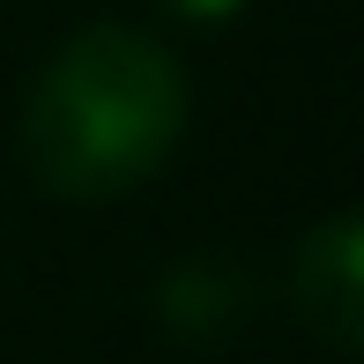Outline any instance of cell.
Here are the masks:
<instances>
[{"mask_svg": "<svg viewBox=\"0 0 364 364\" xmlns=\"http://www.w3.org/2000/svg\"><path fill=\"white\" fill-rule=\"evenodd\" d=\"M186 134V75L156 38L90 23L30 75L15 149L53 201H119Z\"/></svg>", "mask_w": 364, "mask_h": 364, "instance_id": "cell-1", "label": "cell"}, {"mask_svg": "<svg viewBox=\"0 0 364 364\" xmlns=\"http://www.w3.org/2000/svg\"><path fill=\"white\" fill-rule=\"evenodd\" d=\"M290 297H297L305 335H320L335 357L364 350V223L357 216H327L320 230H305Z\"/></svg>", "mask_w": 364, "mask_h": 364, "instance_id": "cell-2", "label": "cell"}, {"mask_svg": "<svg viewBox=\"0 0 364 364\" xmlns=\"http://www.w3.org/2000/svg\"><path fill=\"white\" fill-rule=\"evenodd\" d=\"M171 15H186V23H230V15H245L253 0H164Z\"/></svg>", "mask_w": 364, "mask_h": 364, "instance_id": "cell-3", "label": "cell"}]
</instances>
